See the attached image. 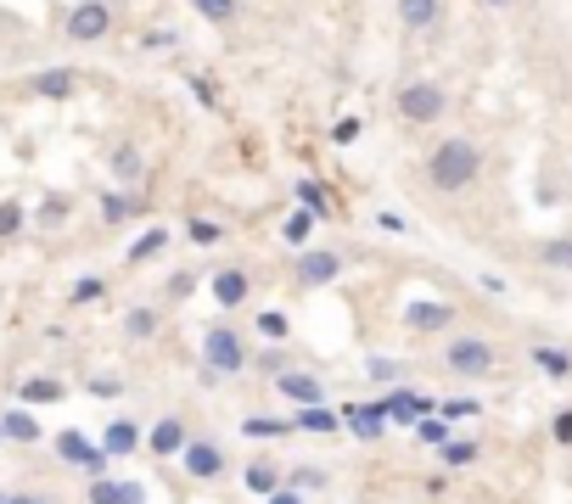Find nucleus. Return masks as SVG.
<instances>
[{"label": "nucleus", "instance_id": "f257e3e1", "mask_svg": "<svg viewBox=\"0 0 572 504\" xmlns=\"http://www.w3.org/2000/svg\"><path fill=\"white\" fill-rule=\"evenodd\" d=\"M483 169H489V146L471 129H455V135H438L421 151L415 185L426 196H438V202H455V196H471L477 185H483Z\"/></svg>", "mask_w": 572, "mask_h": 504}, {"label": "nucleus", "instance_id": "f03ea898", "mask_svg": "<svg viewBox=\"0 0 572 504\" xmlns=\"http://www.w3.org/2000/svg\"><path fill=\"white\" fill-rule=\"evenodd\" d=\"M449 113H455V90H449V79H433V73L399 79L393 95H388V118H393V129H404V135L438 129Z\"/></svg>", "mask_w": 572, "mask_h": 504}, {"label": "nucleus", "instance_id": "7ed1b4c3", "mask_svg": "<svg viewBox=\"0 0 572 504\" xmlns=\"http://www.w3.org/2000/svg\"><path fill=\"white\" fill-rule=\"evenodd\" d=\"M505 365V342L489 331H449L438 342V370L449 381H489Z\"/></svg>", "mask_w": 572, "mask_h": 504}, {"label": "nucleus", "instance_id": "20e7f679", "mask_svg": "<svg viewBox=\"0 0 572 504\" xmlns=\"http://www.w3.org/2000/svg\"><path fill=\"white\" fill-rule=\"evenodd\" d=\"M203 370H214L225 381L253 370V342H248V331L236 325V320H214L203 331Z\"/></svg>", "mask_w": 572, "mask_h": 504}, {"label": "nucleus", "instance_id": "39448f33", "mask_svg": "<svg viewBox=\"0 0 572 504\" xmlns=\"http://www.w3.org/2000/svg\"><path fill=\"white\" fill-rule=\"evenodd\" d=\"M343 275H348V252L314 241V247H304L298 259H293V275H286V280H293V291L314 297V291H325V286H338Z\"/></svg>", "mask_w": 572, "mask_h": 504}, {"label": "nucleus", "instance_id": "423d86ee", "mask_svg": "<svg viewBox=\"0 0 572 504\" xmlns=\"http://www.w3.org/2000/svg\"><path fill=\"white\" fill-rule=\"evenodd\" d=\"M399 325L410 336L444 342L449 331H460V302H449V297H410L404 309H399Z\"/></svg>", "mask_w": 572, "mask_h": 504}, {"label": "nucleus", "instance_id": "0eeeda50", "mask_svg": "<svg viewBox=\"0 0 572 504\" xmlns=\"http://www.w3.org/2000/svg\"><path fill=\"white\" fill-rule=\"evenodd\" d=\"M208 297L219 302V314H236L253 302V264L248 259H219L208 264Z\"/></svg>", "mask_w": 572, "mask_h": 504}, {"label": "nucleus", "instance_id": "6e6552de", "mask_svg": "<svg viewBox=\"0 0 572 504\" xmlns=\"http://www.w3.org/2000/svg\"><path fill=\"white\" fill-rule=\"evenodd\" d=\"M376 403H381V415H388L399 432H415L426 415H438V398H433V392H421V387H410V381L381 387V392H376Z\"/></svg>", "mask_w": 572, "mask_h": 504}, {"label": "nucleus", "instance_id": "1a4fd4ad", "mask_svg": "<svg viewBox=\"0 0 572 504\" xmlns=\"http://www.w3.org/2000/svg\"><path fill=\"white\" fill-rule=\"evenodd\" d=\"M113 28H118V18H113L107 0H73L68 18H62V39L68 45H102Z\"/></svg>", "mask_w": 572, "mask_h": 504}, {"label": "nucleus", "instance_id": "9d476101", "mask_svg": "<svg viewBox=\"0 0 572 504\" xmlns=\"http://www.w3.org/2000/svg\"><path fill=\"white\" fill-rule=\"evenodd\" d=\"M52 443H57V460H62V466H73V471H84V477H107V460H113V454L102 448V437H84L79 426H68V432H57Z\"/></svg>", "mask_w": 572, "mask_h": 504}, {"label": "nucleus", "instance_id": "9b49d317", "mask_svg": "<svg viewBox=\"0 0 572 504\" xmlns=\"http://www.w3.org/2000/svg\"><path fill=\"white\" fill-rule=\"evenodd\" d=\"M180 471L191 482H225L230 477V448L219 437H191L185 454H180Z\"/></svg>", "mask_w": 572, "mask_h": 504}, {"label": "nucleus", "instance_id": "f8f14e48", "mask_svg": "<svg viewBox=\"0 0 572 504\" xmlns=\"http://www.w3.org/2000/svg\"><path fill=\"white\" fill-rule=\"evenodd\" d=\"M270 387H275V398H281V403H293V410H309V403H331L325 376H320L314 365H293V370H281Z\"/></svg>", "mask_w": 572, "mask_h": 504}, {"label": "nucleus", "instance_id": "ddd939ff", "mask_svg": "<svg viewBox=\"0 0 572 504\" xmlns=\"http://www.w3.org/2000/svg\"><path fill=\"white\" fill-rule=\"evenodd\" d=\"M449 18V0H393V23L404 39H421V34H438Z\"/></svg>", "mask_w": 572, "mask_h": 504}, {"label": "nucleus", "instance_id": "4468645a", "mask_svg": "<svg viewBox=\"0 0 572 504\" xmlns=\"http://www.w3.org/2000/svg\"><path fill=\"white\" fill-rule=\"evenodd\" d=\"M191 437H197V432H191V421L180 410H169V415H158L147 426V454H152V460H180Z\"/></svg>", "mask_w": 572, "mask_h": 504}, {"label": "nucleus", "instance_id": "2eb2a0df", "mask_svg": "<svg viewBox=\"0 0 572 504\" xmlns=\"http://www.w3.org/2000/svg\"><path fill=\"white\" fill-rule=\"evenodd\" d=\"M338 415H343V432L359 437V443H381L393 432V421L381 415V403L376 398H359V403H338Z\"/></svg>", "mask_w": 572, "mask_h": 504}, {"label": "nucleus", "instance_id": "dca6fc26", "mask_svg": "<svg viewBox=\"0 0 572 504\" xmlns=\"http://www.w3.org/2000/svg\"><path fill=\"white\" fill-rule=\"evenodd\" d=\"M275 488H286V466H281V454H270V448L248 454V460H242V493L270 499Z\"/></svg>", "mask_w": 572, "mask_h": 504}, {"label": "nucleus", "instance_id": "f3484780", "mask_svg": "<svg viewBox=\"0 0 572 504\" xmlns=\"http://www.w3.org/2000/svg\"><path fill=\"white\" fill-rule=\"evenodd\" d=\"M95 214H102L107 230H118V225H129V219L147 214V196H140V191H124V185H107L102 202H95Z\"/></svg>", "mask_w": 572, "mask_h": 504}, {"label": "nucleus", "instance_id": "a211bd4d", "mask_svg": "<svg viewBox=\"0 0 572 504\" xmlns=\"http://www.w3.org/2000/svg\"><path fill=\"white\" fill-rule=\"evenodd\" d=\"M107 174H113V185L140 191V180H147V151H140L135 140H118V146L107 151Z\"/></svg>", "mask_w": 572, "mask_h": 504}, {"label": "nucleus", "instance_id": "6ab92c4d", "mask_svg": "<svg viewBox=\"0 0 572 504\" xmlns=\"http://www.w3.org/2000/svg\"><path fill=\"white\" fill-rule=\"evenodd\" d=\"M102 448L113 454V460H129V454L147 448V426H140L135 415H113V421L102 426Z\"/></svg>", "mask_w": 572, "mask_h": 504}, {"label": "nucleus", "instance_id": "aec40b11", "mask_svg": "<svg viewBox=\"0 0 572 504\" xmlns=\"http://www.w3.org/2000/svg\"><path fill=\"white\" fill-rule=\"evenodd\" d=\"M528 365H534L545 381H572V347H567V342H534V347H528Z\"/></svg>", "mask_w": 572, "mask_h": 504}, {"label": "nucleus", "instance_id": "412c9836", "mask_svg": "<svg viewBox=\"0 0 572 504\" xmlns=\"http://www.w3.org/2000/svg\"><path fill=\"white\" fill-rule=\"evenodd\" d=\"M79 68H39L34 79H28V95H39V101H68V95H79Z\"/></svg>", "mask_w": 572, "mask_h": 504}, {"label": "nucleus", "instance_id": "4be33fe9", "mask_svg": "<svg viewBox=\"0 0 572 504\" xmlns=\"http://www.w3.org/2000/svg\"><path fill=\"white\" fill-rule=\"evenodd\" d=\"M528 259L550 275H572V236H539L528 241Z\"/></svg>", "mask_w": 572, "mask_h": 504}, {"label": "nucleus", "instance_id": "5701e85b", "mask_svg": "<svg viewBox=\"0 0 572 504\" xmlns=\"http://www.w3.org/2000/svg\"><path fill=\"white\" fill-rule=\"evenodd\" d=\"M169 241H174V230H169V225H152V230H140V236L129 241V252H124V264H129V270H140V264L163 259V252H169Z\"/></svg>", "mask_w": 572, "mask_h": 504}, {"label": "nucleus", "instance_id": "b1692460", "mask_svg": "<svg viewBox=\"0 0 572 504\" xmlns=\"http://www.w3.org/2000/svg\"><path fill=\"white\" fill-rule=\"evenodd\" d=\"M320 214H309V208H298V202H293V214H286L281 219V241L286 247H293V252H304V247H314V236H320Z\"/></svg>", "mask_w": 572, "mask_h": 504}, {"label": "nucleus", "instance_id": "393cba45", "mask_svg": "<svg viewBox=\"0 0 572 504\" xmlns=\"http://www.w3.org/2000/svg\"><path fill=\"white\" fill-rule=\"evenodd\" d=\"M293 365H309V359H298V353H293V342H259L253 347V370L259 376H281V370H293Z\"/></svg>", "mask_w": 572, "mask_h": 504}, {"label": "nucleus", "instance_id": "a878e982", "mask_svg": "<svg viewBox=\"0 0 572 504\" xmlns=\"http://www.w3.org/2000/svg\"><path fill=\"white\" fill-rule=\"evenodd\" d=\"M293 426L309 437H331V432H343V415H338V403H309V410H293Z\"/></svg>", "mask_w": 572, "mask_h": 504}, {"label": "nucleus", "instance_id": "bb28decb", "mask_svg": "<svg viewBox=\"0 0 572 504\" xmlns=\"http://www.w3.org/2000/svg\"><path fill=\"white\" fill-rule=\"evenodd\" d=\"M293 202H298V208H309V214H320L325 225L338 219V196L325 191V180H298L293 185Z\"/></svg>", "mask_w": 572, "mask_h": 504}, {"label": "nucleus", "instance_id": "cd10ccee", "mask_svg": "<svg viewBox=\"0 0 572 504\" xmlns=\"http://www.w3.org/2000/svg\"><path fill=\"white\" fill-rule=\"evenodd\" d=\"M185 7L197 12L203 23H214V28H236L242 12H248V0H185Z\"/></svg>", "mask_w": 572, "mask_h": 504}, {"label": "nucleus", "instance_id": "c85d7f7f", "mask_svg": "<svg viewBox=\"0 0 572 504\" xmlns=\"http://www.w3.org/2000/svg\"><path fill=\"white\" fill-rule=\"evenodd\" d=\"M293 415H248L242 421V437L248 443H281V437H293Z\"/></svg>", "mask_w": 572, "mask_h": 504}, {"label": "nucleus", "instance_id": "c756f323", "mask_svg": "<svg viewBox=\"0 0 572 504\" xmlns=\"http://www.w3.org/2000/svg\"><path fill=\"white\" fill-rule=\"evenodd\" d=\"M365 376L376 387H399V381H410V365L399 359V353H365Z\"/></svg>", "mask_w": 572, "mask_h": 504}, {"label": "nucleus", "instance_id": "7c9ffc66", "mask_svg": "<svg viewBox=\"0 0 572 504\" xmlns=\"http://www.w3.org/2000/svg\"><path fill=\"white\" fill-rule=\"evenodd\" d=\"M163 331V309H152V302H135V309L124 314V336L129 342H152Z\"/></svg>", "mask_w": 572, "mask_h": 504}, {"label": "nucleus", "instance_id": "2f4dec72", "mask_svg": "<svg viewBox=\"0 0 572 504\" xmlns=\"http://www.w3.org/2000/svg\"><path fill=\"white\" fill-rule=\"evenodd\" d=\"M477 460H483V443H477V437H449V443L438 448V466H444V471H466V466H477Z\"/></svg>", "mask_w": 572, "mask_h": 504}, {"label": "nucleus", "instance_id": "473e14b6", "mask_svg": "<svg viewBox=\"0 0 572 504\" xmlns=\"http://www.w3.org/2000/svg\"><path fill=\"white\" fill-rule=\"evenodd\" d=\"M28 225H34L28 202H23V196H0V241H18Z\"/></svg>", "mask_w": 572, "mask_h": 504}, {"label": "nucleus", "instance_id": "72a5a7b5", "mask_svg": "<svg viewBox=\"0 0 572 504\" xmlns=\"http://www.w3.org/2000/svg\"><path fill=\"white\" fill-rule=\"evenodd\" d=\"M68 219H73V196H62V191L39 196V208H34V225H45V230H62Z\"/></svg>", "mask_w": 572, "mask_h": 504}, {"label": "nucleus", "instance_id": "f704fd0d", "mask_svg": "<svg viewBox=\"0 0 572 504\" xmlns=\"http://www.w3.org/2000/svg\"><path fill=\"white\" fill-rule=\"evenodd\" d=\"M225 236H230V225H219L214 214H191V219H185V241H191V247H219Z\"/></svg>", "mask_w": 572, "mask_h": 504}, {"label": "nucleus", "instance_id": "c9c22d12", "mask_svg": "<svg viewBox=\"0 0 572 504\" xmlns=\"http://www.w3.org/2000/svg\"><path fill=\"white\" fill-rule=\"evenodd\" d=\"M253 331H259V342H293V314L286 309H259Z\"/></svg>", "mask_w": 572, "mask_h": 504}, {"label": "nucleus", "instance_id": "e433bc0d", "mask_svg": "<svg viewBox=\"0 0 572 504\" xmlns=\"http://www.w3.org/2000/svg\"><path fill=\"white\" fill-rule=\"evenodd\" d=\"M62 398H68V387L57 376H28L18 387V403H62Z\"/></svg>", "mask_w": 572, "mask_h": 504}, {"label": "nucleus", "instance_id": "4c0bfd02", "mask_svg": "<svg viewBox=\"0 0 572 504\" xmlns=\"http://www.w3.org/2000/svg\"><path fill=\"white\" fill-rule=\"evenodd\" d=\"M0 432H7V443H39L45 432H39V421L23 410V403H18V410H7V415H0Z\"/></svg>", "mask_w": 572, "mask_h": 504}, {"label": "nucleus", "instance_id": "58836bf2", "mask_svg": "<svg viewBox=\"0 0 572 504\" xmlns=\"http://www.w3.org/2000/svg\"><path fill=\"white\" fill-rule=\"evenodd\" d=\"M286 488H298V493H325L331 488V471L325 466H286Z\"/></svg>", "mask_w": 572, "mask_h": 504}, {"label": "nucleus", "instance_id": "ea45409f", "mask_svg": "<svg viewBox=\"0 0 572 504\" xmlns=\"http://www.w3.org/2000/svg\"><path fill=\"white\" fill-rule=\"evenodd\" d=\"M197 286H208V270H174V275L163 280V297H169V302H185Z\"/></svg>", "mask_w": 572, "mask_h": 504}, {"label": "nucleus", "instance_id": "a19ab883", "mask_svg": "<svg viewBox=\"0 0 572 504\" xmlns=\"http://www.w3.org/2000/svg\"><path fill=\"white\" fill-rule=\"evenodd\" d=\"M438 415H444V421H477V415H483V398H471V392L438 398Z\"/></svg>", "mask_w": 572, "mask_h": 504}, {"label": "nucleus", "instance_id": "79ce46f5", "mask_svg": "<svg viewBox=\"0 0 572 504\" xmlns=\"http://www.w3.org/2000/svg\"><path fill=\"white\" fill-rule=\"evenodd\" d=\"M84 504H124V477H90Z\"/></svg>", "mask_w": 572, "mask_h": 504}, {"label": "nucleus", "instance_id": "37998d69", "mask_svg": "<svg viewBox=\"0 0 572 504\" xmlns=\"http://www.w3.org/2000/svg\"><path fill=\"white\" fill-rule=\"evenodd\" d=\"M415 437H421L426 448H433V454H438V448H444V443L455 437V421H444V415H426V421L415 426Z\"/></svg>", "mask_w": 572, "mask_h": 504}, {"label": "nucleus", "instance_id": "c03bdc74", "mask_svg": "<svg viewBox=\"0 0 572 504\" xmlns=\"http://www.w3.org/2000/svg\"><path fill=\"white\" fill-rule=\"evenodd\" d=\"M135 45L147 50V57H163V50H174V45H180V34H174V28H147Z\"/></svg>", "mask_w": 572, "mask_h": 504}, {"label": "nucleus", "instance_id": "a18cd8bd", "mask_svg": "<svg viewBox=\"0 0 572 504\" xmlns=\"http://www.w3.org/2000/svg\"><path fill=\"white\" fill-rule=\"evenodd\" d=\"M107 297V280L102 275H84V280H73V291H68V302L79 309V302H102Z\"/></svg>", "mask_w": 572, "mask_h": 504}, {"label": "nucleus", "instance_id": "49530a36", "mask_svg": "<svg viewBox=\"0 0 572 504\" xmlns=\"http://www.w3.org/2000/svg\"><path fill=\"white\" fill-rule=\"evenodd\" d=\"M550 443L556 448H572V403H561V410L550 415Z\"/></svg>", "mask_w": 572, "mask_h": 504}, {"label": "nucleus", "instance_id": "de8ad7c7", "mask_svg": "<svg viewBox=\"0 0 572 504\" xmlns=\"http://www.w3.org/2000/svg\"><path fill=\"white\" fill-rule=\"evenodd\" d=\"M365 135V124L359 118H338V124H331V146H354Z\"/></svg>", "mask_w": 572, "mask_h": 504}, {"label": "nucleus", "instance_id": "09e8293b", "mask_svg": "<svg viewBox=\"0 0 572 504\" xmlns=\"http://www.w3.org/2000/svg\"><path fill=\"white\" fill-rule=\"evenodd\" d=\"M191 90H197V101H203V107H219V84H214L208 73H191Z\"/></svg>", "mask_w": 572, "mask_h": 504}, {"label": "nucleus", "instance_id": "8fccbe9b", "mask_svg": "<svg viewBox=\"0 0 572 504\" xmlns=\"http://www.w3.org/2000/svg\"><path fill=\"white\" fill-rule=\"evenodd\" d=\"M118 392H124L118 376H90V398H118Z\"/></svg>", "mask_w": 572, "mask_h": 504}, {"label": "nucleus", "instance_id": "3c124183", "mask_svg": "<svg viewBox=\"0 0 572 504\" xmlns=\"http://www.w3.org/2000/svg\"><path fill=\"white\" fill-rule=\"evenodd\" d=\"M376 230H388V236H404L410 225H404V214H388V208H381V214H376Z\"/></svg>", "mask_w": 572, "mask_h": 504}, {"label": "nucleus", "instance_id": "603ef678", "mask_svg": "<svg viewBox=\"0 0 572 504\" xmlns=\"http://www.w3.org/2000/svg\"><path fill=\"white\" fill-rule=\"evenodd\" d=\"M259 504H309V493H298V488H275V493L259 499Z\"/></svg>", "mask_w": 572, "mask_h": 504}, {"label": "nucleus", "instance_id": "864d4df0", "mask_svg": "<svg viewBox=\"0 0 572 504\" xmlns=\"http://www.w3.org/2000/svg\"><path fill=\"white\" fill-rule=\"evenodd\" d=\"M124 504H147V482H135V477H124Z\"/></svg>", "mask_w": 572, "mask_h": 504}, {"label": "nucleus", "instance_id": "5fc2aeb1", "mask_svg": "<svg viewBox=\"0 0 572 504\" xmlns=\"http://www.w3.org/2000/svg\"><path fill=\"white\" fill-rule=\"evenodd\" d=\"M471 7H477V12H516L522 0H471Z\"/></svg>", "mask_w": 572, "mask_h": 504}, {"label": "nucleus", "instance_id": "6e6d98bb", "mask_svg": "<svg viewBox=\"0 0 572 504\" xmlns=\"http://www.w3.org/2000/svg\"><path fill=\"white\" fill-rule=\"evenodd\" d=\"M7 504H39V499H34V493H12Z\"/></svg>", "mask_w": 572, "mask_h": 504}, {"label": "nucleus", "instance_id": "4d7b16f0", "mask_svg": "<svg viewBox=\"0 0 572 504\" xmlns=\"http://www.w3.org/2000/svg\"><path fill=\"white\" fill-rule=\"evenodd\" d=\"M0 443H7V432H0Z\"/></svg>", "mask_w": 572, "mask_h": 504}, {"label": "nucleus", "instance_id": "13d9d810", "mask_svg": "<svg viewBox=\"0 0 572 504\" xmlns=\"http://www.w3.org/2000/svg\"><path fill=\"white\" fill-rule=\"evenodd\" d=\"M0 504H7V493H0Z\"/></svg>", "mask_w": 572, "mask_h": 504}]
</instances>
